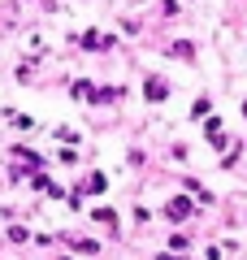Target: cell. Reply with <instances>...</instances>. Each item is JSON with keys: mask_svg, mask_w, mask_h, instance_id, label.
<instances>
[{"mask_svg": "<svg viewBox=\"0 0 247 260\" xmlns=\"http://www.w3.org/2000/svg\"><path fill=\"white\" fill-rule=\"evenodd\" d=\"M113 39L109 35H100V30H87V35H82V48H87V52H100V48H109Z\"/></svg>", "mask_w": 247, "mask_h": 260, "instance_id": "obj_1", "label": "cell"}, {"mask_svg": "<svg viewBox=\"0 0 247 260\" xmlns=\"http://www.w3.org/2000/svg\"><path fill=\"white\" fill-rule=\"evenodd\" d=\"M82 191H91V195H104V191H109V178H104V174H91Z\"/></svg>", "mask_w": 247, "mask_h": 260, "instance_id": "obj_4", "label": "cell"}, {"mask_svg": "<svg viewBox=\"0 0 247 260\" xmlns=\"http://www.w3.org/2000/svg\"><path fill=\"white\" fill-rule=\"evenodd\" d=\"M143 91H147V100H152V104H161L165 95H169V87H165V78H147Z\"/></svg>", "mask_w": 247, "mask_h": 260, "instance_id": "obj_2", "label": "cell"}, {"mask_svg": "<svg viewBox=\"0 0 247 260\" xmlns=\"http://www.w3.org/2000/svg\"><path fill=\"white\" fill-rule=\"evenodd\" d=\"M165 213L182 221V217H191V200H182V195H178V200H169V208H165Z\"/></svg>", "mask_w": 247, "mask_h": 260, "instance_id": "obj_3", "label": "cell"}]
</instances>
